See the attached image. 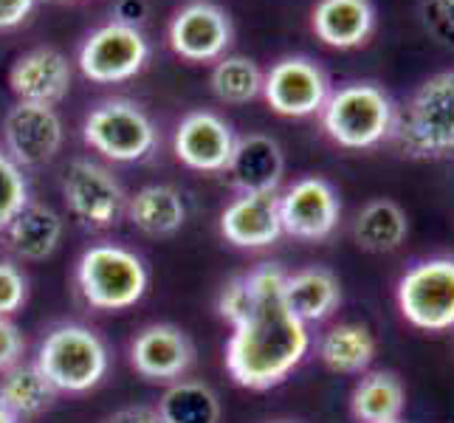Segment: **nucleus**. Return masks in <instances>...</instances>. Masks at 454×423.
Here are the masks:
<instances>
[{
  "label": "nucleus",
  "mask_w": 454,
  "mask_h": 423,
  "mask_svg": "<svg viewBox=\"0 0 454 423\" xmlns=\"http://www.w3.org/2000/svg\"><path fill=\"white\" fill-rule=\"evenodd\" d=\"M248 282L252 305L238 325H231L223 364L234 384L260 393L283 384L305 362L310 333L286 302V271L277 262L257 265L248 271Z\"/></svg>",
  "instance_id": "obj_1"
},
{
  "label": "nucleus",
  "mask_w": 454,
  "mask_h": 423,
  "mask_svg": "<svg viewBox=\"0 0 454 423\" xmlns=\"http://www.w3.org/2000/svg\"><path fill=\"white\" fill-rule=\"evenodd\" d=\"M35 364L54 384L57 393L82 396L102 384L111 370V350L93 327L62 322L40 339Z\"/></svg>",
  "instance_id": "obj_2"
},
{
  "label": "nucleus",
  "mask_w": 454,
  "mask_h": 423,
  "mask_svg": "<svg viewBox=\"0 0 454 423\" xmlns=\"http://www.w3.org/2000/svg\"><path fill=\"white\" fill-rule=\"evenodd\" d=\"M389 138L410 159H441L454 150V68L432 74L395 111Z\"/></svg>",
  "instance_id": "obj_3"
},
{
  "label": "nucleus",
  "mask_w": 454,
  "mask_h": 423,
  "mask_svg": "<svg viewBox=\"0 0 454 423\" xmlns=\"http://www.w3.org/2000/svg\"><path fill=\"white\" fill-rule=\"evenodd\" d=\"M76 291L93 310L119 313L142 302L150 286V271L136 252L116 243L85 248L74 269Z\"/></svg>",
  "instance_id": "obj_4"
},
{
  "label": "nucleus",
  "mask_w": 454,
  "mask_h": 423,
  "mask_svg": "<svg viewBox=\"0 0 454 423\" xmlns=\"http://www.w3.org/2000/svg\"><path fill=\"white\" fill-rule=\"evenodd\" d=\"M319 114L325 133L348 150L379 147L389 138L395 124L393 99L372 82H350L333 90Z\"/></svg>",
  "instance_id": "obj_5"
},
{
  "label": "nucleus",
  "mask_w": 454,
  "mask_h": 423,
  "mask_svg": "<svg viewBox=\"0 0 454 423\" xmlns=\"http://www.w3.org/2000/svg\"><path fill=\"white\" fill-rule=\"evenodd\" d=\"M82 138L107 161H142L159 145L153 119L130 99H105L82 121Z\"/></svg>",
  "instance_id": "obj_6"
},
{
  "label": "nucleus",
  "mask_w": 454,
  "mask_h": 423,
  "mask_svg": "<svg viewBox=\"0 0 454 423\" xmlns=\"http://www.w3.org/2000/svg\"><path fill=\"white\" fill-rule=\"evenodd\" d=\"M395 300L401 317L418 331L443 333L454 327V257H429L406 269Z\"/></svg>",
  "instance_id": "obj_7"
},
{
  "label": "nucleus",
  "mask_w": 454,
  "mask_h": 423,
  "mask_svg": "<svg viewBox=\"0 0 454 423\" xmlns=\"http://www.w3.org/2000/svg\"><path fill=\"white\" fill-rule=\"evenodd\" d=\"M62 198L68 212L90 229H111L124 215L121 184L105 164L93 159H74L62 176Z\"/></svg>",
  "instance_id": "obj_8"
},
{
  "label": "nucleus",
  "mask_w": 454,
  "mask_h": 423,
  "mask_svg": "<svg viewBox=\"0 0 454 423\" xmlns=\"http://www.w3.org/2000/svg\"><path fill=\"white\" fill-rule=\"evenodd\" d=\"M150 57V45L142 28H130L121 23H105L90 31L80 49V71L90 82L116 85L145 68Z\"/></svg>",
  "instance_id": "obj_9"
},
{
  "label": "nucleus",
  "mask_w": 454,
  "mask_h": 423,
  "mask_svg": "<svg viewBox=\"0 0 454 423\" xmlns=\"http://www.w3.org/2000/svg\"><path fill=\"white\" fill-rule=\"evenodd\" d=\"M262 97L274 114L302 119L322 111L331 97V85L313 59L283 57L274 62L269 74H262Z\"/></svg>",
  "instance_id": "obj_10"
},
{
  "label": "nucleus",
  "mask_w": 454,
  "mask_h": 423,
  "mask_svg": "<svg viewBox=\"0 0 454 423\" xmlns=\"http://www.w3.org/2000/svg\"><path fill=\"white\" fill-rule=\"evenodd\" d=\"M341 217V200L331 181L319 176H305L294 181L279 195V221L283 234L296 240H325L331 238Z\"/></svg>",
  "instance_id": "obj_11"
},
{
  "label": "nucleus",
  "mask_w": 454,
  "mask_h": 423,
  "mask_svg": "<svg viewBox=\"0 0 454 423\" xmlns=\"http://www.w3.org/2000/svg\"><path fill=\"white\" fill-rule=\"evenodd\" d=\"M62 119L51 105L18 102L4 119V145L20 167L49 164L62 147Z\"/></svg>",
  "instance_id": "obj_12"
},
{
  "label": "nucleus",
  "mask_w": 454,
  "mask_h": 423,
  "mask_svg": "<svg viewBox=\"0 0 454 423\" xmlns=\"http://www.w3.org/2000/svg\"><path fill=\"white\" fill-rule=\"evenodd\" d=\"M169 49L190 62L221 59L231 45L234 28L226 9L212 0H192L176 12L169 23Z\"/></svg>",
  "instance_id": "obj_13"
},
{
  "label": "nucleus",
  "mask_w": 454,
  "mask_h": 423,
  "mask_svg": "<svg viewBox=\"0 0 454 423\" xmlns=\"http://www.w3.org/2000/svg\"><path fill=\"white\" fill-rule=\"evenodd\" d=\"M195 364V344L178 325L153 322L130 341V367L153 384H172Z\"/></svg>",
  "instance_id": "obj_14"
},
{
  "label": "nucleus",
  "mask_w": 454,
  "mask_h": 423,
  "mask_svg": "<svg viewBox=\"0 0 454 423\" xmlns=\"http://www.w3.org/2000/svg\"><path fill=\"white\" fill-rule=\"evenodd\" d=\"M234 141L238 136L223 116L212 111H192L178 121L176 136H172V153L184 167L195 172H226Z\"/></svg>",
  "instance_id": "obj_15"
},
{
  "label": "nucleus",
  "mask_w": 454,
  "mask_h": 423,
  "mask_svg": "<svg viewBox=\"0 0 454 423\" xmlns=\"http://www.w3.org/2000/svg\"><path fill=\"white\" fill-rule=\"evenodd\" d=\"M74 82V71L68 57L51 49V45H40L31 49L9 71V85L14 90L18 102H37V105H57L68 97Z\"/></svg>",
  "instance_id": "obj_16"
},
{
  "label": "nucleus",
  "mask_w": 454,
  "mask_h": 423,
  "mask_svg": "<svg viewBox=\"0 0 454 423\" xmlns=\"http://www.w3.org/2000/svg\"><path fill=\"white\" fill-rule=\"evenodd\" d=\"M223 240L238 248H269L283 238L277 192H240L221 212Z\"/></svg>",
  "instance_id": "obj_17"
},
{
  "label": "nucleus",
  "mask_w": 454,
  "mask_h": 423,
  "mask_svg": "<svg viewBox=\"0 0 454 423\" xmlns=\"http://www.w3.org/2000/svg\"><path fill=\"white\" fill-rule=\"evenodd\" d=\"M226 172L238 192H277L286 176L283 147L265 133L238 136Z\"/></svg>",
  "instance_id": "obj_18"
},
{
  "label": "nucleus",
  "mask_w": 454,
  "mask_h": 423,
  "mask_svg": "<svg viewBox=\"0 0 454 423\" xmlns=\"http://www.w3.org/2000/svg\"><path fill=\"white\" fill-rule=\"evenodd\" d=\"M62 231H66V223L51 207L28 200L4 229V240L18 260L43 262L57 252Z\"/></svg>",
  "instance_id": "obj_19"
},
{
  "label": "nucleus",
  "mask_w": 454,
  "mask_h": 423,
  "mask_svg": "<svg viewBox=\"0 0 454 423\" xmlns=\"http://www.w3.org/2000/svg\"><path fill=\"white\" fill-rule=\"evenodd\" d=\"M310 26L313 35L333 49H356L372 35L375 9L370 0H319Z\"/></svg>",
  "instance_id": "obj_20"
},
{
  "label": "nucleus",
  "mask_w": 454,
  "mask_h": 423,
  "mask_svg": "<svg viewBox=\"0 0 454 423\" xmlns=\"http://www.w3.org/2000/svg\"><path fill=\"white\" fill-rule=\"evenodd\" d=\"M283 294H286L288 308L305 325L325 322L327 317H333V310L341 305L339 277L331 269H325V265H308V269L286 274Z\"/></svg>",
  "instance_id": "obj_21"
},
{
  "label": "nucleus",
  "mask_w": 454,
  "mask_h": 423,
  "mask_svg": "<svg viewBox=\"0 0 454 423\" xmlns=\"http://www.w3.org/2000/svg\"><path fill=\"white\" fill-rule=\"evenodd\" d=\"M124 215L147 238H169L186 221V203L176 186L150 184L128 198Z\"/></svg>",
  "instance_id": "obj_22"
},
{
  "label": "nucleus",
  "mask_w": 454,
  "mask_h": 423,
  "mask_svg": "<svg viewBox=\"0 0 454 423\" xmlns=\"http://www.w3.org/2000/svg\"><path fill=\"white\" fill-rule=\"evenodd\" d=\"M406 406L403 384L389 370L364 372L350 393V412L358 423H393L401 420Z\"/></svg>",
  "instance_id": "obj_23"
},
{
  "label": "nucleus",
  "mask_w": 454,
  "mask_h": 423,
  "mask_svg": "<svg viewBox=\"0 0 454 423\" xmlns=\"http://www.w3.org/2000/svg\"><path fill=\"white\" fill-rule=\"evenodd\" d=\"M54 384L45 379L43 370L35 362H20L0 372V403L14 418H37L45 410H51L57 401Z\"/></svg>",
  "instance_id": "obj_24"
},
{
  "label": "nucleus",
  "mask_w": 454,
  "mask_h": 423,
  "mask_svg": "<svg viewBox=\"0 0 454 423\" xmlns=\"http://www.w3.org/2000/svg\"><path fill=\"white\" fill-rule=\"evenodd\" d=\"M375 358V336L367 325L341 322L319 339V362L341 375L367 372Z\"/></svg>",
  "instance_id": "obj_25"
},
{
  "label": "nucleus",
  "mask_w": 454,
  "mask_h": 423,
  "mask_svg": "<svg viewBox=\"0 0 454 423\" xmlns=\"http://www.w3.org/2000/svg\"><path fill=\"white\" fill-rule=\"evenodd\" d=\"M406 234H410L406 212L389 198L370 200L367 207L356 215V223H353L356 243L370 255L395 252V248H401V243L406 240Z\"/></svg>",
  "instance_id": "obj_26"
},
{
  "label": "nucleus",
  "mask_w": 454,
  "mask_h": 423,
  "mask_svg": "<svg viewBox=\"0 0 454 423\" xmlns=\"http://www.w3.org/2000/svg\"><path fill=\"white\" fill-rule=\"evenodd\" d=\"M159 412L164 423H221V398L209 384L178 379L167 384Z\"/></svg>",
  "instance_id": "obj_27"
},
{
  "label": "nucleus",
  "mask_w": 454,
  "mask_h": 423,
  "mask_svg": "<svg viewBox=\"0 0 454 423\" xmlns=\"http://www.w3.org/2000/svg\"><path fill=\"white\" fill-rule=\"evenodd\" d=\"M212 93L226 105H246L262 93V71L252 57H221L209 76Z\"/></svg>",
  "instance_id": "obj_28"
},
{
  "label": "nucleus",
  "mask_w": 454,
  "mask_h": 423,
  "mask_svg": "<svg viewBox=\"0 0 454 423\" xmlns=\"http://www.w3.org/2000/svg\"><path fill=\"white\" fill-rule=\"evenodd\" d=\"M28 203V181L23 167L12 159L6 150H0V231Z\"/></svg>",
  "instance_id": "obj_29"
},
{
  "label": "nucleus",
  "mask_w": 454,
  "mask_h": 423,
  "mask_svg": "<svg viewBox=\"0 0 454 423\" xmlns=\"http://www.w3.org/2000/svg\"><path fill=\"white\" fill-rule=\"evenodd\" d=\"M28 300V279L20 265L12 260H0V317L18 313Z\"/></svg>",
  "instance_id": "obj_30"
},
{
  "label": "nucleus",
  "mask_w": 454,
  "mask_h": 423,
  "mask_svg": "<svg viewBox=\"0 0 454 423\" xmlns=\"http://www.w3.org/2000/svg\"><path fill=\"white\" fill-rule=\"evenodd\" d=\"M248 305H252V282H248V274L229 279L221 288V294H217V313L229 325H238L246 317Z\"/></svg>",
  "instance_id": "obj_31"
},
{
  "label": "nucleus",
  "mask_w": 454,
  "mask_h": 423,
  "mask_svg": "<svg viewBox=\"0 0 454 423\" xmlns=\"http://www.w3.org/2000/svg\"><path fill=\"white\" fill-rule=\"evenodd\" d=\"M420 14L437 43L454 45V0H420Z\"/></svg>",
  "instance_id": "obj_32"
},
{
  "label": "nucleus",
  "mask_w": 454,
  "mask_h": 423,
  "mask_svg": "<svg viewBox=\"0 0 454 423\" xmlns=\"http://www.w3.org/2000/svg\"><path fill=\"white\" fill-rule=\"evenodd\" d=\"M26 353V339L20 327L12 322V317H0V372L20 364Z\"/></svg>",
  "instance_id": "obj_33"
},
{
  "label": "nucleus",
  "mask_w": 454,
  "mask_h": 423,
  "mask_svg": "<svg viewBox=\"0 0 454 423\" xmlns=\"http://www.w3.org/2000/svg\"><path fill=\"white\" fill-rule=\"evenodd\" d=\"M150 18V4L147 0H116L114 4V23L142 28V23Z\"/></svg>",
  "instance_id": "obj_34"
},
{
  "label": "nucleus",
  "mask_w": 454,
  "mask_h": 423,
  "mask_svg": "<svg viewBox=\"0 0 454 423\" xmlns=\"http://www.w3.org/2000/svg\"><path fill=\"white\" fill-rule=\"evenodd\" d=\"M105 423H164L159 406H147V403H133L116 410L111 418H105Z\"/></svg>",
  "instance_id": "obj_35"
},
{
  "label": "nucleus",
  "mask_w": 454,
  "mask_h": 423,
  "mask_svg": "<svg viewBox=\"0 0 454 423\" xmlns=\"http://www.w3.org/2000/svg\"><path fill=\"white\" fill-rule=\"evenodd\" d=\"M35 4L37 0H0V31L18 28L20 23H26Z\"/></svg>",
  "instance_id": "obj_36"
},
{
  "label": "nucleus",
  "mask_w": 454,
  "mask_h": 423,
  "mask_svg": "<svg viewBox=\"0 0 454 423\" xmlns=\"http://www.w3.org/2000/svg\"><path fill=\"white\" fill-rule=\"evenodd\" d=\"M0 423H20V420H18V418H14V415H12V412L6 410V406H4V403H0Z\"/></svg>",
  "instance_id": "obj_37"
},
{
  "label": "nucleus",
  "mask_w": 454,
  "mask_h": 423,
  "mask_svg": "<svg viewBox=\"0 0 454 423\" xmlns=\"http://www.w3.org/2000/svg\"><path fill=\"white\" fill-rule=\"evenodd\" d=\"M393 423H401V420H393Z\"/></svg>",
  "instance_id": "obj_38"
}]
</instances>
